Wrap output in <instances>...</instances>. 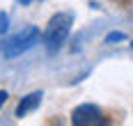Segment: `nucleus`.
<instances>
[{"mask_svg":"<svg viewBox=\"0 0 133 126\" xmlns=\"http://www.w3.org/2000/svg\"><path fill=\"white\" fill-rule=\"evenodd\" d=\"M41 39V32L37 25H25V28H21L16 34H12L9 39H5V41L0 44V53L5 57H18L28 53L30 48H35Z\"/></svg>","mask_w":133,"mask_h":126,"instance_id":"f03ea898","label":"nucleus"},{"mask_svg":"<svg viewBox=\"0 0 133 126\" xmlns=\"http://www.w3.org/2000/svg\"><path fill=\"white\" fill-rule=\"evenodd\" d=\"M124 32H108L106 34V44H112V41H124Z\"/></svg>","mask_w":133,"mask_h":126,"instance_id":"423d86ee","label":"nucleus"},{"mask_svg":"<svg viewBox=\"0 0 133 126\" xmlns=\"http://www.w3.org/2000/svg\"><path fill=\"white\" fill-rule=\"evenodd\" d=\"M71 124L76 126H94V124H106V119L101 117V110L92 103H83L71 112Z\"/></svg>","mask_w":133,"mask_h":126,"instance_id":"7ed1b4c3","label":"nucleus"},{"mask_svg":"<svg viewBox=\"0 0 133 126\" xmlns=\"http://www.w3.org/2000/svg\"><path fill=\"white\" fill-rule=\"evenodd\" d=\"M41 92H32V94H28L18 101V106H16V117H25L28 112H32L37 106L41 103Z\"/></svg>","mask_w":133,"mask_h":126,"instance_id":"20e7f679","label":"nucleus"},{"mask_svg":"<svg viewBox=\"0 0 133 126\" xmlns=\"http://www.w3.org/2000/svg\"><path fill=\"white\" fill-rule=\"evenodd\" d=\"M7 28H9V16L7 12H0V37L7 32Z\"/></svg>","mask_w":133,"mask_h":126,"instance_id":"39448f33","label":"nucleus"},{"mask_svg":"<svg viewBox=\"0 0 133 126\" xmlns=\"http://www.w3.org/2000/svg\"><path fill=\"white\" fill-rule=\"evenodd\" d=\"M71 25H74V16L66 14V12H60V14H53L51 16V21H48V25L44 30V46H46V51L53 55L60 51V46L66 41V37H69V32H71Z\"/></svg>","mask_w":133,"mask_h":126,"instance_id":"f257e3e1","label":"nucleus"},{"mask_svg":"<svg viewBox=\"0 0 133 126\" xmlns=\"http://www.w3.org/2000/svg\"><path fill=\"white\" fill-rule=\"evenodd\" d=\"M131 46H133V41H131Z\"/></svg>","mask_w":133,"mask_h":126,"instance_id":"6e6552de","label":"nucleus"},{"mask_svg":"<svg viewBox=\"0 0 133 126\" xmlns=\"http://www.w3.org/2000/svg\"><path fill=\"white\" fill-rule=\"evenodd\" d=\"M5 101H7V92H5V89H0V108L5 106Z\"/></svg>","mask_w":133,"mask_h":126,"instance_id":"0eeeda50","label":"nucleus"}]
</instances>
